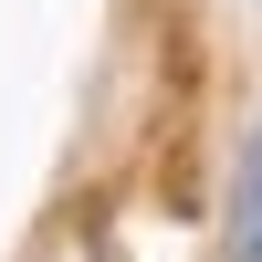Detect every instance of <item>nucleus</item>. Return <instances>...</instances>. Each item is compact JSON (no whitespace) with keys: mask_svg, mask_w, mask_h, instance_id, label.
<instances>
[{"mask_svg":"<svg viewBox=\"0 0 262 262\" xmlns=\"http://www.w3.org/2000/svg\"><path fill=\"white\" fill-rule=\"evenodd\" d=\"M231 262H262V126L242 147V179H231Z\"/></svg>","mask_w":262,"mask_h":262,"instance_id":"nucleus-1","label":"nucleus"}]
</instances>
